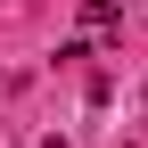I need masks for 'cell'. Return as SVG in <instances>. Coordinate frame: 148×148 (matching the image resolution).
Here are the masks:
<instances>
[{
	"label": "cell",
	"instance_id": "2",
	"mask_svg": "<svg viewBox=\"0 0 148 148\" xmlns=\"http://www.w3.org/2000/svg\"><path fill=\"white\" fill-rule=\"evenodd\" d=\"M41 148H66V140H41Z\"/></svg>",
	"mask_w": 148,
	"mask_h": 148
},
{
	"label": "cell",
	"instance_id": "1",
	"mask_svg": "<svg viewBox=\"0 0 148 148\" xmlns=\"http://www.w3.org/2000/svg\"><path fill=\"white\" fill-rule=\"evenodd\" d=\"M82 25H90V33H115V25H123V0H82Z\"/></svg>",
	"mask_w": 148,
	"mask_h": 148
}]
</instances>
